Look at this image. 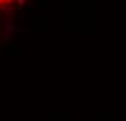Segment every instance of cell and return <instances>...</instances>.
Segmentation results:
<instances>
[{
  "label": "cell",
  "instance_id": "6da1fadb",
  "mask_svg": "<svg viewBox=\"0 0 126 121\" xmlns=\"http://www.w3.org/2000/svg\"><path fill=\"white\" fill-rule=\"evenodd\" d=\"M15 2V0H0V8H5V7H8V5H11Z\"/></svg>",
  "mask_w": 126,
  "mask_h": 121
}]
</instances>
